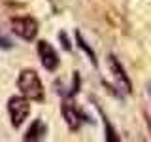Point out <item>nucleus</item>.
<instances>
[{"label":"nucleus","mask_w":151,"mask_h":142,"mask_svg":"<svg viewBox=\"0 0 151 142\" xmlns=\"http://www.w3.org/2000/svg\"><path fill=\"white\" fill-rule=\"evenodd\" d=\"M17 87L23 97L30 101H42L44 99V85L36 70H23L17 78Z\"/></svg>","instance_id":"nucleus-1"},{"label":"nucleus","mask_w":151,"mask_h":142,"mask_svg":"<svg viewBox=\"0 0 151 142\" xmlns=\"http://www.w3.org/2000/svg\"><path fill=\"white\" fill-rule=\"evenodd\" d=\"M8 112H9L12 125L13 127H19L28 117V112H30L28 99L27 97H12L8 101Z\"/></svg>","instance_id":"nucleus-2"},{"label":"nucleus","mask_w":151,"mask_h":142,"mask_svg":"<svg viewBox=\"0 0 151 142\" xmlns=\"http://www.w3.org/2000/svg\"><path fill=\"white\" fill-rule=\"evenodd\" d=\"M12 28L23 40H34V36L38 34V23L32 17H13Z\"/></svg>","instance_id":"nucleus-3"},{"label":"nucleus","mask_w":151,"mask_h":142,"mask_svg":"<svg viewBox=\"0 0 151 142\" xmlns=\"http://www.w3.org/2000/svg\"><path fill=\"white\" fill-rule=\"evenodd\" d=\"M38 55H40V61L42 64H44L45 70H49V72H53V70H57V66H59V55H57L55 47L49 46L47 42H38Z\"/></svg>","instance_id":"nucleus-4"},{"label":"nucleus","mask_w":151,"mask_h":142,"mask_svg":"<svg viewBox=\"0 0 151 142\" xmlns=\"http://www.w3.org/2000/svg\"><path fill=\"white\" fill-rule=\"evenodd\" d=\"M108 64H110V70H111L113 78L117 80V83H119L127 93H130V91H132V83H130L129 76H127V72H125V68H123L121 63L117 61V57L110 55V57H108Z\"/></svg>","instance_id":"nucleus-5"},{"label":"nucleus","mask_w":151,"mask_h":142,"mask_svg":"<svg viewBox=\"0 0 151 142\" xmlns=\"http://www.w3.org/2000/svg\"><path fill=\"white\" fill-rule=\"evenodd\" d=\"M60 112H63V117H64V121L68 123L70 129L78 131L79 129V114H78V110H76L70 102H64L63 108H60Z\"/></svg>","instance_id":"nucleus-6"},{"label":"nucleus","mask_w":151,"mask_h":142,"mask_svg":"<svg viewBox=\"0 0 151 142\" xmlns=\"http://www.w3.org/2000/svg\"><path fill=\"white\" fill-rule=\"evenodd\" d=\"M45 133V127H44V123H42L40 120H36L34 121V125L30 127V129L27 131V135H25V140L28 142V140H38L42 135Z\"/></svg>","instance_id":"nucleus-7"},{"label":"nucleus","mask_w":151,"mask_h":142,"mask_svg":"<svg viewBox=\"0 0 151 142\" xmlns=\"http://www.w3.org/2000/svg\"><path fill=\"white\" fill-rule=\"evenodd\" d=\"M76 38H78V44L81 46V49H83V51H85V53H87L89 57H91V63H93V64H96V57H94V53H93V49H91V47L85 44V40L81 38V34H79V32H76Z\"/></svg>","instance_id":"nucleus-8"},{"label":"nucleus","mask_w":151,"mask_h":142,"mask_svg":"<svg viewBox=\"0 0 151 142\" xmlns=\"http://www.w3.org/2000/svg\"><path fill=\"white\" fill-rule=\"evenodd\" d=\"M104 125H106V140H111V142L119 140V136L115 135V131L111 129V125L108 123V120H106V117H104Z\"/></svg>","instance_id":"nucleus-9"},{"label":"nucleus","mask_w":151,"mask_h":142,"mask_svg":"<svg viewBox=\"0 0 151 142\" xmlns=\"http://www.w3.org/2000/svg\"><path fill=\"white\" fill-rule=\"evenodd\" d=\"M59 38H60V42H63V47H64L66 51H70V49H72V44H70L68 36H66L64 32H60V34H59Z\"/></svg>","instance_id":"nucleus-10"},{"label":"nucleus","mask_w":151,"mask_h":142,"mask_svg":"<svg viewBox=\"0 0 151 142\" xmlns=\"http://www.w3.org/2000/svg\"><path fill=\"white\" fill-rule=\"evenodd\" d=\"M0 47H6V49H9V47H12V42H9L8 38L0 36Z\"/></svg>","instance_id":"nucleus-11"},{"label":"nucleus","mask_w":151,"mask_h":142,"mask_svg":"<svg viewBox=\"0 0 151 142\" xmlns=\"http://www.w3.org/2000/svg\"><path fill=\"white\" fill-rule=\"evenodd\" d=\"M149 93H151V83H149Z\"/></svg>","instance_id":"nucleus-12"}]
</instances>
